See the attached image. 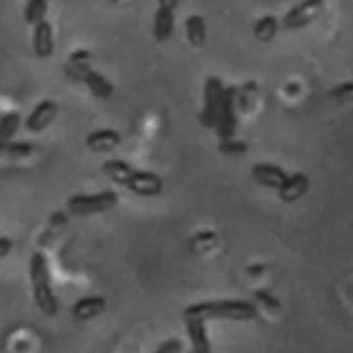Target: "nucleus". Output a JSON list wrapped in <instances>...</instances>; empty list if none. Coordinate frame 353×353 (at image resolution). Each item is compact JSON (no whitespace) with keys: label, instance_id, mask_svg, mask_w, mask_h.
<instances>
[{"label":"nucleus","instance_id":"1","mask_svg":"<svg viewBox=\"0 0 353 353\" xmlns=\"http://www.w3.org/2000/svg\"><path fill=\"white\" fill-rule=\"evenodd\" d=\"M259 309L244 299H216V301L190 303L184 309V319H229V321H254Z\"/></svg>","mask_w":353,"mask_h":353},{"label":"nucleus","instance_id":"2","mask_svg":"<svg viewBox=\"0 0 353 353\" xmlns=\"http://www.w3.org/2000/svg\"><path fill=\"white\" fill-rule=\"evenodd\" d=\"M30 284H32V299L38 303V309L45 316H55L57 314V299L55 291H52L50 281V266H48V259L45 254H32L30 256Z\"/></svg>","mask_w":353,"mask_h":353},{"label":"nucleus","instance_id":"3","mask_svg":"<svg viewBox=\"0 0 353 353\" xmlns=\"http://www.w3.org/2000/svg\"><path fill=\"white\" fill-rule=\"evenodd\" d=\"M224 82L219 77H207L204 80V102H202V114H199V122H202L207 130H216L221 117V105H224Z\"/></svg>","mask_w":353,"mask_h":353},{"label":"nucleus","instance_id":"4","mask_svg":"<svg viewBox=\"0 0 353 353\" xmlns=\"http://www.w3.org/2000/svg\"><path fill=\"white\" fill-rule=\"evenodd\" d=\"M117 204V192L105 190L97 194H72L68 199V209L77 216H90V214H105Z\"/></svg>","mask_w":353,"mask_h":353},{"label":"nucleus","instance_id":"5","mask_svg":"<svg viewBox=\"0 0 353 353\" xmlns=\"http://www.w3.org/2000/svg\"><path fill=\"white\" fill-rule=\"evenodd\" d=\"M239 88H227L224 92V105H221V117L216 125V134L219 142H229L234 139V130H236V110H239Z\"/></svg>","mask_w":353,"mask_h":353},{"label":"nucleus","instance_id":"6","mask_svg":"<svg viewBox=\"0 0 353 353\" xmlns=\"http://www.w3.org/2000/svg\"><path fill=\"white\" fill-rule=\"evenodd\" d=\"M323 8L321 0H301V3H296V6L291 8L289 13L284 15V28L286 30H296V28H306L311 23V20L319 15V10Z\"/></svg>","mask_w":353,"mask_h":353},{"label":"nucleus","instance_id":"7","mask_svg":"<svg viewBox=\"0 0 353 353\" xmlns=\"http://www.w3.org/2000/svg\"><path fill=\"white\" fill-rule=\"evenodd\" d=\"M174 10H176V0H162L157 6V13H154V26H152V35L157 43H167L174 32Z\"/></svg>","mask_w":353,"mask_h":353},{"label":"nucleus","instance_id":"8","mask_svg":"<svg viewBox=\"0 0 353 353\" xmlns=\"http://www.w3.org/2000/svg\"><path fill=\"white\" fill-rule=\"evenodd\" d=\"M252 176L254 182L261 184V187H269V190H281L286 182H289V172L281 170L279 164H269V162H256L252 167Z\"/></svg>","mask_w":353,"mask_h":353},{"label":"nucleus","instance_id":"9","mask_svg":"<svg viewBox=\"0 0 353 353\" xmlns=\"http://www.w3.org/2000/svg\"><path fill=\"white\" fill-rule=\"evenodd\" d=\"M127 187H130V192H134V194H139V196H157V194H162L164 182H162V176L154 174V172L134 170L132 179H130Z\"/></svg>","mask_w":353,"mask_h":353},{"label":"nucleus","instance_id":"10","mask_svg":"<svg viewBox=\"0 0 353 353\" xmlns=\"http://www.w3.org/2000/svg\"><path fill=\"white\" fill-rule=\"evenodd\" d=\"M57 114V102L55 100H40L35 108L30 110L26 120V127L30 132H43L45 127H50V122Z\"/></svg>","mask_w":353,"mask_h":353},{"label":"nucleus","instance_id":"11","mask_svg":"<svg viewBox=\"0 0 353 353\" xmlns=\"http://www.w3.org/2000/svg\"><path fill=\"white\" fill-rule=\"evenodd\" d=\"M32 50L38 57H50L55 52V30L52 23H40L38 28H32Z\"/></svg>","mask_w":353,"mask_h":353},{"label":"nucleus","instance_id":"12","mask_svg":"<svg viewBox=\"0 0 353 353\" xmlns=\"http://www.w3.org/2000/svg\"><path fill=\"white\" fill-rule=\"evenodd\" d=\"M187 334H190V346L194 353H212V343H209L207 334V321L204 319H184Z\"/></svg>","mask_w":353,"mask_h":353},{"label":"nucleus","instance_id":"13","mask_svg":"<svg viewBox=\"0 0 353 353\" xmlns=\"http://www.w3.org/2000/svg\"><path fill=\"white\" fill-rule=\"evenodd\" d=\"M309 187H311V179L306 174H301V172H296V174H291L289 176V182L279 190V199L284 204H294V202H299L306 192H309Z\"/></svg>","mask_w":353,"mask_h":353},{"label":"nucleus","instance_id":"14","mask_svg":"<svg viewBox=\"0 0 353 353\" xmlns=\"http://www.w3.org/2000/svg\"><path fill=\"white\" fill-rule=\"evenodd\" d=\"M105 309H108L105 296H85L72 303V319H75V321H90V319L100 316Z\"/></svg>","mask_w":353,"mask_h":353},{"label":"nucleus","instance_id":"15","mask_svg":"<svg viewBox=\"0 0 353 353\" xmlns=\"http://www.w3.org/2000/svg\"><path fill=\"white\" fill-rule=\"evenodd\" d=\"M120 142H122V134L117 130H110V127L95 130V132H90L88 139H85V145L92 152H110L114 147H120Z\"/></svg>","mask_w":353,"mask_h":353},{"label":"nucleus","instance_id":"16","mask_svg":"<svg viewBox=\"0 0 353 353\" xmlns=\"http://www.w3.org/2000/svg\"><path fill=\"white\" fill-rule=\"evenodd\" d=\"M90 60H92V52L90 50H77L70 55V60L63 65L65 75L75 82H85V77L90 75Z\"/></svg>","mask_w":353,"mask_h":353},{"label":"nucleus","instance_id":"17","mask_svg":"<svg viewBox=\"0 0 353 353\" xmlns=\"http://www.w3.org/2000/svg\"><path fill=\"white\" fill-rule=\"evenodd\" d=\"M102 170H105V174L112 179L114 184H130V179H132L134 174V167H130L127 162H122V159H108V162L102 164Z\"/></svg>","mask_w":353,"mask_h":353},{"label":"nucleus","instance_id":"18","mask_svg":"<svg viewBox=\"0 0 353 353\" xmlns=\"http://www.w3.org/2000/svg\"><path fill=\"white\" fill-rule=\"evenodd\" d=\"M184 28H187V40H190L192 48H202L207 43V23H204L202 15H190Z\"/></svg>","mask_w":353,"mask_h":353},{"label":"nucleus","instance_id":"19","mask_svg":"<svg viewBox=\"0 0 353 353\" xmlns=\"http://www.w3.org/2000/svg\"><path fill=\"white\" fill-rule=\"evenodd\" d=\"M85 85H88L90 92H92L95 97H100V100H110L114 92L112 82H110L105 75H100V72H95V70H90V75L85 77Z\"/></svg>","mask_w":353,"mask_h":353},{"label":"nucleus","instance_id":"20","mask_svg":"<svg viewBox=\"0 0 353 353\" xmlns=\"http://www.w3.org/2000/svg\"><path fill=\"white\" fill-rule=\"evenodd\" d=\"M276 32H279V20L274 15H264V18H259L254 23V38L259 43H272L276 38Z\"/></svg>","mask_w":353,"mask_h":353},{"label":"nucleus","instance_id":"21","mask_svg":"<svg viewBox=\"0 0 353 353\" xmlns=\"http://www.w3.org/2000/svg\"><path fill=\"white\" fill-rule=\"evenodd\" d=\"M45 13H48V0H30L26 6L23 20H26L28 26L38 28L40 23H45Z\"/></svg>","mask_w":353,"mask_h":353},{"label":"nucleus","instance_id":"22","mask_svg":"<svg viewBox=\"0 0 353 353\" xmlns=\"http://www.w3.org/2000/svg\"><path fill=\"white\" fill-rule=\"evenodd\" d=\"M18 130H20V114L18 112L3 114V122H0V137H3V145H8L10 137H13Z\"/></svg>","mask_w":353,"mask_h":353},{"label":"nucleus","instance_id":"23","mask_svg":"<svg viewBox=\"0 0 353 353\" xmlns=\"http://www.w3.org/2000/svg\"><path fill=\"white\" fill-rule=\"evenodd\" d=\"M3 150L10 157H28V154H32L35 145L32 142H8V145H3Z\"/></svg>","mask_w":353,"mask_h":353},{"label":"nucleus","instance_id":"24","mask_svg":"<svg viewBox=\"0 0 353 353\" xmlns=\"http://www.w3.org/2000/svg\"><path fill=\"white\" fill-rule=\"evenodd\" d=\"M214 241H216V236L212 232H199L194 239H192V249H194V252H204V249H209Z\"/></svg>","mask_w":353,"mask_h":353},{"label":"nucleus","instance_id":"25","mask_svg":"<svg viewBox=\"0 0 353 353\" xmlns=\"http://www.w3.org/2000/svg\"><path fill=\"white\" fill-rule=\"evenodd\" d=\"M254 296H256V301H261L264 306H269L272 311H279V309H281V303H279V299L274 296V294H269L266 289H256V291H254Z\"/></svg>","mask_w":353,"mask_h":353},{"label":"nucleus","instance_id":"26","mask_svg":"<svg viewBox=\"0 0 353 353\" xmlns=\"http://www.w3.org/2000/svg\"><path fill=\"white\" fill-rule=\"evenodd\" d=\"M219 152L221 154H241V152H246V145L229 139V142H219Z\"/></svg>","mask_w":353,"mask_h":353},{"label":"nucleus","instance_id":"27","mask_svg":"<svg viewBox=\"0 0 353 353\" xmlns=\"http://www.w3.org/2000/svg\"><path fill=\"white\" fill-rule=\"evenodd\" d=\"M328 95H331V100H343V97L346 95H353V82H343V85H336L334 90H331V92H328Z\"/></svg>","mask_w":353,"mask_h":353},{"label":"nucleus","instance_id":"28","mask_svg":"<svg viewBox=\"0 0 353 353\" xmlns=\"http://www.w3.org/2000/svg\"><path fill=\"white\" fill-rule=\"evenodd\" d=\"M154 353H182V341L179 339L164 341V343H159V348Z\"/></svg>","mask_w":353,"mask_h":353},{"label":"nucleus","instance_id":"29","mask_svg":"<svg viewBox=\"0 0 353 353\" xmlns=\"http://www.w3.org/2000/svg\"><path fill=\"white\" fill-rule=\"evenodd\" d=\"M0 246H3V249H0V254L6 256V254L10 252V249H13V241L8 239V236H3V239H0Z\"/></svg>","mask_w":353,"mask_h":353},{"label":"nucleus","instance_id":"30","mask_svg":"<svg viewBox=\"0 0 353 353\" xmlns=\"http://www.w3.org/2000/svg\"><path fill=\"white\" fill-rule=\"evenodd\" d=\"M190 353H194V351H190Z\"/></svg>","mask_w":353,"mask_h":353}]
</instances>
